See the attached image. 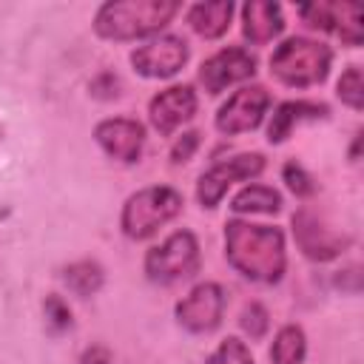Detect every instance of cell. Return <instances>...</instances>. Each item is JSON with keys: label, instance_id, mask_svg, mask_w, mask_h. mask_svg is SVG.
Returning <instances> with one entry per match:
<instances>
[{"label": "cell", "instance_id": "cell-1", "mask_svg": "<svg viewBox=\"0 0 364 364\" xmlns=\"http://www.w3.org/2000/svg\"><path fill=\"white\" fill-rule=\"evenodd\" d=\"M225 259L228 264L259 284L282 282L287 270V245L282 228L256 225L247 219L225 222Z\"/></svg>", "mask_w": 364, "mask_h": 364}, {"label": "cell", "instance_id": "cell-2", "mask_svg": "<svg viewBox=\"0 0 364 364\" xmlns=\"http://www.w3.org/2000/svg\"><path fill=\"white\" fill-rule=\"evenodd\" d=\"M179 11L176 0H108L94 14V34L114 43L156 37Z\"/></svg>", "mask_w": 364, "mask_h": 364}, {"label": "cell", "instance_id": "cell-3", "mask_svg": "<svg viewBox=\"0 0 364 364\" xmlns=\"http://www.w3.org/2000/svg\"><path fill=\"white\" fill-rule=\"evenodd\" d=\"M333 65V48L310 37H287L270 54V74L287 88L321 85Z\"/></svg>", "mask_w": 364, "mask_h": 364}, {"label": "cell", "instance_id": "cell-4", "mask_svg": "<svg viewBox=\"0 0 364 364\" xmlns=\"http://www.w3.org/2000/svg\"><path fill=\"white\" fill-rule=\"evenodd\" d=\"M182 193L171 185H148L131 193L119 213V230L131 242L151 239L162 225L173 222L182 213Z\"/></svg>", "mask_w": 364, "mask_h": 364}, {"label": "cell", "instance_id": "cell-5", "mask_svg": "<svg viewBox=\"0 0 364 364\" xmlns=\"http://www.w3.org/2000/svg\"><path fill=\"white\" fill-rule=\"evenodd\" d=\"M199 239L193 230H173L168 239H162L159 245H154L145 253V276L154 284H173L182 279H191L193 273H199Z\"/></svg>", "mask_w": 364, "mask_h": 364}, {"label": "cell", "instance_id": "cell-6", "mask_svg": "<svg viewBox=\"0 0 364 364\" xmlns=\"http://www.w3.org/2000/svg\"><path fill=\"white\" fill-rule=\"evenodd\" d=\"M264 165H267V159L259 151H245V154H233L228 159L213 162L196 182V202L202 208L213 210L225 199L228 188H233L236 182H250V179L262 176Z\"/></svg>", "mask_w": 364, "mask_h": 364}, {"label": "cell", "instance_id": "cell-7", "mask_svg": "<svg viewBox=\"0 0 364 364\" xmlns=\"http://www.w3.org/2000/svg\"><path fill=\"white\" fill-rule=\"evenodd\" d=\"M134 71L145 80H171L176 77L188 60H191V46L179 34H156L148 43L136 46L128 54Z\"/></svg>", "mask_w": 364, "mask_h": 364}, {"label": "cell", "instance_id": "cell-8", "mask_svg": "<svg viewBox=\"0 0 364 364\" xmlns=\"http://www.w3.org/2000/svg\"><path fill=\"white\" fill-rule=\"evenodd\" d=\"M225 304H228V296L219 282H199L188 296L176 301L173 318L182 330L193 336H208L222 324Z\"/></svg>", "mask_w": 364, "mask_h": 364}, {"label": "cell", "instance_id": "cell-9", "mask_svg": "<svg viewBox=\"0 0 364 364\" xmlns=\"http://www.w3.org/2000/svg\"><path fill=\"white\" fill-rule=\"evenodd\" d=\"M267 108H270V91L264 85H259V82L242 85L219 105L213 125L225 136H239V134L256 131L262 125Z\"/></svg>", "mask_w": 364, "mask_h": 364}, {"label": "cell", "instance_id": "cell-10", "mask_svg": "<svg viewBox=\"0 0 364 364\" xmlns=\"http://www.w3.org/2000/svg\"><path fill=\"white\" fill-rule=\"evenodd\" d=\"M299 17L304 26L316 31L336 34L344 46L358 48L364 40V23H361V3L341 0V3H304L299 6Z\"/></svg>", "mask_w": 364, "mask_h": 364}, {"label": "cell", "instance_id": "cell-11", "mask_svg": "<svg viewBox=\"0 0 364 364\" xmlns=\"http://www.w3.org/2000/svg\"><path fill=\"white\" fill-rule=\"evenodd\" d=\"M290 225H293V239H296L301 256L310 259V262H330V259L341 256L353 242L347 233H336L310 208H299L293 213Z\"/></svg>", "mask_w": 364, "mask_h": 364}, {"label": "cell", "instance_id": "cell-12", "mask_svg": "<svg viewBox=\"0 0 364 364\" xmlns=\"http://www.w3.org/2000/svg\"><path fill=\"white\" fill-rule=\"evenodd\" d=\"M256 68H259V63L245 46H225V48L213 51L208 60H202L199 82L210 97H216L225 88L250 80L256 74Z\"/></svg>", "mask_w": 364, "mask_h": 364}, {"label": "cell", "instance_id": "cell-13", "mask_svg": "<svg viewBox=\"0 0 364 364\" xmlns=\"http://www.w3.org/2000/svg\"><path fill=\"white\" fill-rule=\"evenodd\" d=\"M196 108H199V100L193 85H185V82L168 85L148 100V122L159 136H171L176 128L193 119Z\"/></svg>", "mask_w": 364, "mask_h": 364}, {"label": "cell", "instance_id": "cell-14", "mask_svg": "<svg viewBox=\"0 0 364 364\" xmlns=\"http://www.w3.org/2000/svg\"><path fill=\"white\" fill-rule=\"evenodd\" d=\"M94 142L102 148L105 156L134 165L142 156L145 148V125L131 117H108L94 125Z\"/></svg>", "mask_w": 364, "mask_h": 364}, {"label": "cell", "instance_id": "cell-15", "mask_svg": "<svg viewBox=\"0 0 364 364\" xmlns=\"http://www.w3.org/2000/svg\"><path fill=\"white\" fill-rule=\"evenodd\" d=\"M330 108L324 102L316 100H284L273 108L270 119H267V142L270 145H282L290 139V134L301 125V122H313V119H327Z\"/></svg>", "mask_w": 364, "mask_h": 364}, {"label": "cell", "instance_id": "cell-16", "mask_svg": "<svg viewBox=\"0 0 364 364\" xmlns=\"http://www.w3.org/2000/svg\"><path fill=\"white\" fill-rule=\"evenodd\" d=\"M284 31L282 6L273 0H247L242 6V37L250 46H267Z\"/></svg>", "mask_w": 364, "mask_h": 364}, {"label": "cell", "instance_id": "cell-17", "mask_svg": "<svg viewBox=\"0 0 364 364\" xmlns=\"http://www.w3.org/2000/svg\"><path fill=\"white\" fill-rule=\"evenodd\" d=\"M236 6L230 0H210V3H193L185 11L188 26L202 37V40H219L228 28H230V17H233Z\"/></svg>", "mask_w": 364, "mask_h": 364}, {"label": "cell", "instance_id": "cell-18", "mask_svg": "<svg viewBox=\"0 0 364 364\" xmlns=\"http://www.w3.org/2000/svg\"><path fill=\"white\" fill-rule=\"evenodd\" d=\"M230 210L233 213H264V216H273L282 210V193L270 185H262V182H253V185H245L233 199H230Z\"/></svg>", "mask_w": 364, "mask_h": 364}, {"label": "cell", "instance_id": "cell-19", "mask_svg": "<svg viewBox=\"0 0 364 364\" xmlns=\"http://www.w3.org/2000/svg\"><path fill=\"white\" fill-rule=\"evenodd\" d=\"M270 364H304L307 358V336L301 324H284L276 330L270 353Z\"/></svg>", "mask_w": 364, "mask_h": 364}, {"label": "cell", "instance_id": "cell-20", "mask_svg": "<svg viewBox=\"0 0 364 364\" xmlns=\"http://www.w3.org/2000/svg\"><path fill=\"white\" fill-rule=\"evenodd\" d=\"M63 282H65V287H68L74 296L88 299V296H94V293L102 290V284H105V270H102V264L94 262V259H80V262H71V264L63 267Z\"/></svg>", "mask_w": 364, "mask_h": 364}, {"label": "cell", "instance_id": "cell-21", "mask_svg": "<svg viewBox=\"0 0 364 364\" xmlns=\"http://www.w3.org/2000/svg\"><path fill=\"white\" fill-rule=\"evenodd\" d=\"M336 97L353 108V111H361L364 108V71L361 65H347L336 82Z\"/></svg>", "mask_w": 364, "mask_h": 364}, {"label": "cell", "instance_id": "cell-22", "mask_svg": "<svg viewBox=\"0 0 364 364\" xmlns=\"http://www.w3.org/2000/svg\"><path fill=\"white\" fill-rule=\"evenodd\" d=\"M282 182L287 185V191H290L296 199H310V196H316V191H318V182L313 179V173H310L301 162H296V159H287V162L282 165Z\"/></svg>", "mask_w": 364, "mask_h": 364}, {"label": "cell", "instance_id": "cell-23", "mask_svg": "<svg viewBox=\"0 0 364 364\" xmlns=\"http://www.w3.org/2000/svg\"><path fill=\"white\" fill-rule=\"evenodd\" d=\"M239 327L250 341H262L270 330V313L262 301H247L239 313Z\"/></svg>", "mask_w": 364, "mask_h": 364}, {"label": "cell", "instance_id": "cell-24", "mask_svg": "<svg viewBox=\"0 0 364 364\" xmlns=\"http://www.w3.org/2000/svg\"><path fill=\"white\" fill-rule=\"evenodd\" d=\"M205 364H253V355H250V347L239 336H228L213 347Z\"/></svg>", "mask_w": 364, "mask_h": 364}, {"label": "cell", "instance_id": "cell-25", "mask_svg": "<svg viewBox=\"0 0 364 364\" xmlns=\"http://www.w3.org/2000/svg\"><path fill=\"white\" fill-rule=\"evenodd\" d=\"M43 316H46V324H48L51 333H65V330L74 324L68 301H65L63 296H57V293L46 296V301H43Z\"/></svg>", "mask_w": 364, "mask_h": 364}, {"label": "cell", "instance_id": "cell-26", "mask_svg": "<svg viewBox=\"0 0 364 364\" xmlns=\"http://www.w3.org/2000/svg\"><path fill=\"white\" fill-rule=\"evenodd\" d=\"M199 145H202V134L199 131H182L173 142H171V151H168V156H171V162L173 165H185L196 151H199Z\"/></svg>", "mask_w": 364, "mask_h": 364}, {"label": "cell", "instance_id": "cell-27", "mask_svg": "<svg viewBox=\"0 0 364 364\" xmlns=\"http://www.w3.org/2000/svg\"><path fill=\"white\" fill-rule=\"evenodd\" d=\"M88 91H91V97H97V100H117V97L122 94V80H119L114 71H100V74L91 80Z\"/></svg>", "mask_w": 364, "mask_h": 364}, {"label": "cell", "instance_id": "cell-28", "mask_svg": "<svg viewBox=\"0 0 364 364\" xmlns=\"http://www.w3.org/2000/svg\"><path fill=\"white\" fill-rule=\"evenodd\" d=\"M77 364H114V353L105 344H91V347H85L80 353Z\"/></svg>", "mask_w": 364, "mask_h": 364}, {"label": "cell", "instance_id": "cell-29", "mask_svg": "<svg viewBox=\"0 0 364 364\" xmlns=\"http://www.w3.org/2000/svg\"><path fill=\"white\" fill-rule=\"evenodd\" d=\"M358 148H361V131H355L353 145H350V159H353V162H358Z\"/></svg>", "mask_w": 364, "mask_h": 364}]
</instances>
